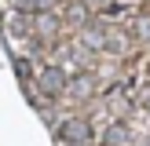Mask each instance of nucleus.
Here are the masks:
<instances>
[{"instance_id": "1", "label": "nucleus", "mask_w": 150, "mask_h": 146, "mask_svg": "<svg viewBox=\"0 0 150 146\" xmlns=\"http://www.w3.org/2000/svg\"><path fill=\"white\" fill-rule=\"evenodd\" d=\"M59 139H62V146H92V124L84 117H73L59 128Z\"/></svg>"}, {"instance_id": "2", "label": "nucleus", "mask_w": 150, "mask_h": 146, "mask_svg": "<svg viewBox=\"0 0 150 146\" xmlns=\"http://www.w3.org/2000/svg\"><path fill=\"white\" fill-rule=\"evenodd\" d=\"M37 80H40V91L48 95V99H59V95L66 91V73L59 69V66H44Z\"/></svg>"}, {"instance_id": "3", "label": "nucleus", "mask_w": 150, "mask_h": 146, "mask_svg": "<svg viewBox=\"0 0 150 146\" xmlns=\"http://www.w3.org/2000/svg\"><path fill=\"white\" fill-rule=\"evenodd\" d=\"M15 4V11H26V15H40V11H48L55 0H11Z\"/></svg>"}, {"instance_id": "4", "label": "nucleus", "mask_w": 150, "mask_h": 146, "mask_svg": "<svg viewBox=\"0 0 150 146\" xmlns=\"http://www.w3.org/2000/svg\"><path fill=\"white\" fill-rule=\"evenodd\" d=\"M81 36H84V44H88V48H106V33H103L99 26H88Z\"/></svg>"}]
</instances>
